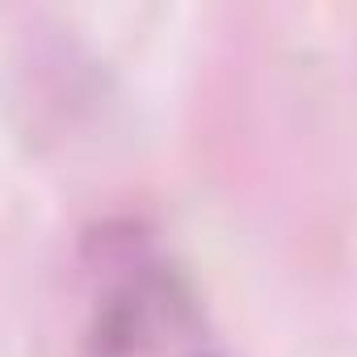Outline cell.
Segmentation results:
<instances>
[{
	"mask_svg": "<svg viewBox=\"0 0 357 357\" xmlns=\"http://www.w3.org/2000/svg\"><path fill=\"white\" fill-rule=\"evenodd\" d=\"M84 269V357H227L190 278L143 231H105Z\"/></svg>",
	"mask_w": 357,
	"mask_h": 357,
	"instance_id": "obj_1",
	"label": "cell"
}]
</instances>
